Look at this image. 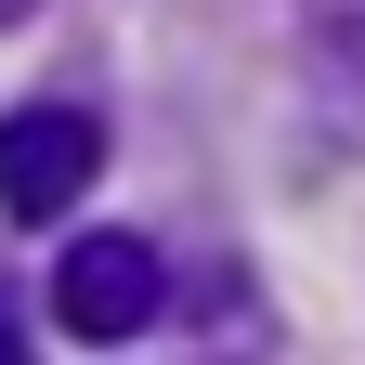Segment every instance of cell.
Returning <instances> with one entry per match:
<instances>
[{
	"instance_id": "obj_1",
	"label": "cell",
	"mask_w": 365,
	"mask_h": 365,
	"mask_svg": "<svg viewBox=\"0 0 365 365\" xmlns=\"http://www.w3.org/2000/svg\"><path fill=\"white\" fill-rule=\"evenodd\" d=\"M91 170H105V118L91 105H14L0 118V209L14 222H66Z\"/></svg>"
},
{
	"instance_id": "obj_2",
	"label": "cell",
	"mask_w": 365,
	"mask_h": 365,
	"mask_svg": "<svg viewBox=\"0 0 365 365\" xmlns=\"http://www.w3.org/2000/svg\"><path fill=\"white\" fill-rule=\"evenodd\" d=\"M157 287H170V261L144 235H78L53 261V327H78V339H144L157 327Z\"/></svg>"
},
{
	"instance_id": "obj_3",
	"label": "cell",
	"mask_w": 365,
	"mask_h": 365,
	"mask_svg": "<svg viewBox=\"0 0 365 365\" xmlns=\"http://www.w3.org/2000/svg\"><path fill=\"white\" fill-rule=\"evenodd\" d=\"M300 91L327 118V144L365 157V0H300Z\"/></svg>"
},
{
	"instance_id": "obj_4",
	"label": "cell",
	"mask_w": 365,
	"mask_h": 365,
	"mask_svg": "<svg viewBox=\"0 0 365 365\" xmlns=\"http://www.w3.org/2000/svg\"><path fill=\"white\" fill-rule=\"evenodd\" d=\"M0 365H26V313H14V287H0Z\"/></svg>"
},
{
	"instance_id": "obj_5",
	"label": "cell",
	"mask_w": 365,
	"mask_h": 365,
	"mask_svg": "<svg viewBox=\"0 0 365 365\" xmlns=\"http://www.w3.org/2000/svg\"><path fill=\"white\" fill-rule=\"evenodd\" d=\"M14 14H26V0H0V26H14Z\"/></svg>"
}]
</instances>
